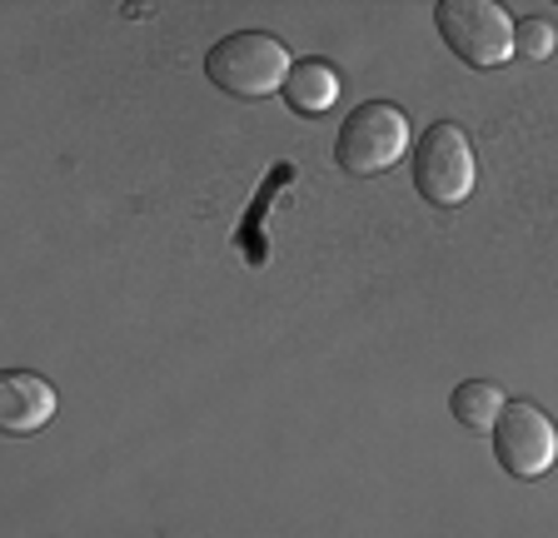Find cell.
<instances>
[{"mask_svg":"<svg viewBox=\"0 0 558 538\" xmlns=\"http://www.w3.org/2000/svg\"><path fill=\"white\" fill-rule=\"evenodd\" d=\"M60 399L50 379L31 375V369H5L0 375V429L5 433H40L56 419Z\"/></svg>","mask_w":558,"mask_h":538,"instance_id":"6","label":"cell"},{"mask_svg":"<svg viewBox=\"0 0 558 538\" xmlns=\"http://www.w3.org/2000/svg\"><path fill=\"white\" fill-rule=\"evenodd\" d=\"M404 155H414V130H409V115L395 100H364V106H354L335 135V164L354 180L384 175Z\"/></svg>","mask_w":558,"mask_h":538,"instance_id":"2","label":"cell"},{"mask_svg":"<svg viewBox=\"0 0 558 538\" xmlns=\"http://www.w3.org/2000/svg\"><path fill=\"white\" fill-rule=\"evenodd\" d=\"M294 71L290 46L269 30H234V36L215 40L205 56V75L215 90L230 100H269L284 95V81Z\"/></svg>","mask_w":558,"mask_h":538,"instance_id":"1","label":"cell"},{"mask_svg":"<svg viewBox=\"0 0 558 538\" xmlns=\"http://www.w3.org/2000/svg\"><path fill=\"white\" fill-rule=\"evenodd\" d=\"M513 46H519L523 60H554V50H558L554 21H544V15H523V21L513 25Z\"/></svg>","mask_w":558,"mask_h":538,"instance_id":"9","label":"cell"},{"mask_svg":"<svg viewBox=\"0 0 558 538\" xmlns=\"http://www.w3.org/2000/svg\"><path fill=\"white\" fill-rule=\"evenodd\" d=\"M284 106H290L294 115H310V120L329 115V110L339 106V71L325 56L294 60L290 81H284Z\"/></svg>","mask_w":558,"mask_h":538,"instance_id":"7","label":"cell"},{"mask_svg":"<svg viewBox=\"0 0 558 538\" xmlns=\"http://www.w3.org/2000/svg\"><path fill=\"white\" fill-rule=\"evenodd\" d=\"M504 404H509V399H504V389L488 384V379H464V384L449 394V414L464 424L469 433H494Z\"/></svg>","mask_w":558,"mask_h":538,"instance_id":"8","label":"cell"},{"mask_svg":"<svg viewBox=\"0 0 558 538\" xmlns=\"http://www.w3.org/2000/svg\"><path fill=\"white\" fill-rule=\"evenodd\" d=\"M409 175H414V189L429 199L434 210L464 205V199L474 195V180H478V160H474V145H469V130L453 125V120H434V125L414 140Z\"/></svg>","mask_w":558,"mask_h":538,"instance_id":"3","label":"cell"},{"mask_svg":"<svg viewBox=\"0 0 558 538\" xmlns=\"http://www.w3.org/2000/svg\"><path fill=\"white\" fill-rule=\"evenodd\" d=\"M434 25H439L444 46L474 71H499L519 56V46H513V25L519 21L494 0H439Z\"/></svg>","mask_w":558,"mask_h":538,"instance_id":"4","label":"cell"},{"mask_svg":"<svg viewBox=\"0 0 558 538\" xmlns=\"http://www.w3.org/2000/svg\"><path fill=\"white\" fill-rule=\"evenodd\" d=\"M488 439H494V458L513 479H544L558 464V424L529 399H509Z\"/></svg>","mask_w":558,"mask_h":538,"instance_id":"5","label":"cell"}]
</instances>
